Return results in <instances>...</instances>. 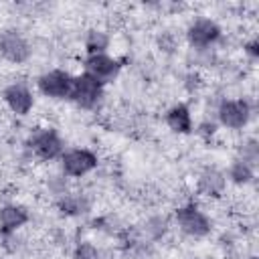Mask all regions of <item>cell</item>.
<instances>
[{
	"instance_id": "10",
	"label": "cell",
	"mask_w": 259,
	"mask_h": 259,
	"mask_svg": "<svg viewBox=\"0 0 259 259\" xmlns=\"http://www.w3.org/2000/svg\"><path fill=\"white\" fill-rule=\"evenodd\" d=\"M2 99L8 105V109L20 117L28 115L34 107V95H32L30 87L26 83H20V81L6 85L2 91Z\"/></svg>"
},
{
	"instance_id": "20",
	"label": "cell",
	"mask_w": 259,
	"mask_h": 259,
	"mask_svg": "<svg viewBox=\"0 0 259 259\" xmlns=\"http://www.w3.org/2000/svg\"><path fill=\"white\" fill-rule=\"evenodd\" d=\"M194 132H196L204 142H210V138L217 134V123H214V121H208V119H206V121H200V123L194 127Z\"/></svg>"
},
{
	"instance_id": "9",
	"label": "cell",
	"mask_w": 259,
	"mask_h": 259,
	"mask_svg": "<svg viewBox=\"0 0 259 259\" xmlns=\"http://www.w3.org/2000/svg\"><path fill=\"white\" fill-rule=\"evenodd\" d=\"M121 71V61L113 59L111 55H87L83 61V73L91 75L99 83H111Z\"/></svg>"
},
{
	"instance_id": "5",
	"label": "cell",
	"mask_w": 259,
	"mask_h": 259,
	"mask_svg": "<svg viewBox=\"0 0 259 259\" xmlns=\"http://www.w3.org/2000/svg\"><path fill=\"white\" fill-rule=\"evenodd\" d=\"M253 115V105L249 99L239 97V99H223L217 107V117L219 123L227 130H243L251 121Z\"/></svg>"
},
{
	"instance_id": "4",
	"label": "cell",
	"mask_w": 259,
	"mask_h": 259,
	"mask_svg": "<svg viewBox=\"0 0 259 259\" xmlns=\"http://www.w3.org/2000/svg\"><path fill=\"white\" fill-rule=\"evenodd\" d=\"M61 160V172L65 178H83L93 172L99 164V158L89 148H71L65 150Z\"/></svg>"
},
{
	"instance_id": "17",
	"label": "cell",
	"mask_w": 259,
	"mask_h": 259,
	"mask_svg": "<svg viewBox=\"0 0 259 259\" xmlns=\"http://www.w3.org/2000/svg\"><path fill=\"white\" fill-rule=\"evenodd\" d=\"M237 158L245 160V162L251 164V166H257V160H259V144H257V140H255V138L245 140V142L241 144V148H239V156H237Z\"/></svg>"
},
{
	"instance_id": "16",
	"label": "cell",
	"mask_w": 259,
	"mask_h": 259,
	"mask_svg": "<svg viewBox=\"0 0 259 259\" xmlns=\"http://www.w3.org/2000/svg\"><path fill=\"white\" fill-rule=\"evenodd\" d=\"M109 42H111L109 34L103 32V30H99V28H91L85 34V40H83L87 55H103V53H107Z\"/></svg>"
},
{
	"instance_id": "7",
	"label": "cell",
	"mask_w": 259,
	"mask_h": 259,
	"mask_svg": "<svg viewBox=\"0 0 259 259\" xmlns=\"http://www.w3.org/2000/svg\"><path fill=\"white\" fill-rule=\"evenodd\" d=\"M223 36V28L212 18H196L186 28V40L196 51H206L214 47Z\"/></svg>"
},
{
	"instance_id": "8",
	"label": "cell",
	"mask_w": 259,
	"mask_h": 259,
	"mask_svg": "<svg viewBox=\"0 0 259 259\" xmlns=\"http://www.w3.org/2000/svg\"><path fill=\"white\" fill-rule=\"evenodd\" d=\"M73 79L75 75H71L65 69H51L47 73H42L36 79V87L45 97L51 99H69L71 89H73Z\"/></svg>"
},
{
	"instance_id": "22",
	"label": "cell",
	"mask_w": 259,
	"mask_h": 259,
	"mask_svg": "<svg viewBox=\"0 0 259 259\" xmlns=\"http://www.w3.org/2000/svg\"><path fill=\"white\" fill-rule=\"evenodd\" d=\"M247 259H257V257H255V255H251V257H247Z\"/></svg>"
},
{
	"instance_id": "18",
	"label": "cell",
	"mask_w": 259,
	"mask_h": 259,
	"mask_svg": "<svg viewBox=\"0 0 259 259\" xmlns=\"http://www.w3.org/2000/svg\"><path fill=\"white\" fill-rule=\"evenodd\" d=\"M101 257V251L89 243V241H81L75 245V251H73V259H99Z\"/></svg>"
},
{
	"instance_id": "3",
	"label": "cell",
	"mask_w": 259,
	"mask_h": 259,
	"mask_svg": "<svg viewBox=\"0 0 259 259\" xmlns=\"http://www.w3.org/2000/svg\"><path fill=\"white\" fill-rule=\"evenodd\" d=\"M174 221H176L178 229L184 235L192 237V239H204L212 231V221L194 202H188V204L178 206L176 212H174Z\"/></svg>"
},
{
	"instance_id": "19",
	"label": "cell",
	"mask_w": 259,
	"mask_h": 259,
	"mask_svg": "<svg viewBox=\"0 0 259 259\" xmlns=\"http://www.w3.org/2000/svg\"><path fill=\"white\" fill-rule=\"evenodd\" d=\"M146 231H148V235H150L152 239L164 237L166 231H168V219H166V217H154V219H150V221L146 223Z\"/></svg>"
},
{
	"instance_id": "21",
	"label": "cell",
	"mask_w": 259,
	"mask_h": 259,
	"mask_svg": "<svg viewBox=\"0 0 259 259\" xmlns=\"http://www.w3.org/2000/svg\"><path fill=\"white\" fill-rule=\"evenodd\" d=\"M243 53H245L251 61H257V59H259V40H257V38H251V40L243 42Z\"/></svg>"
},
{
	"instance_id": "14",
	"label": "cell",
	"mask_w": 259,
	"mask_h": 259,
	"mask_svg": "<svg viewBox=\"0 0 259 259\" xmlns=\"http://www.w3.org/2000/svg\"><path fill=\"white\" fill-rule=\"evenodd\" d=\"M57 210L63 217L75 219V217H83L91 210V200L87 198V194L83 192H65L61 196H57Z\"/></svg>"
},
{
	"instance_id": "2",
	"label": "cell",
	"mask_w": 259,
	"mask_h": 259,
	"mask_svg": "<svg viewBox=\"0 0 259 259\" xmlns=\"http://www.w3.org/2000/svg\"><path fill=\"white\" fill-rule=\"evenodd\" d=\"M26 146L32 152V156L42 160V162L59 160L63 156V152H65V142H63L61 134L55 127H38V130H34L30 134Z\"/></svg>"
},
{
	"instance_id": "12",
	"label": "cell",
	"mask_w": 259,
	"mask_h": 259,
	"mask_svg": "<svg viewBox=\"0 0 259 259\" xmlns=\"http://www.w3.org/2000/svg\"><path fill=\"white\" fill-rule=\"evenodd\" d=\"M196 188H198V192L204 194V196L219 198V196L225 192V188H227V174H225L221 168L208 166V168H204V170L198 174Z\"/></svg>"
},
{
	"instance_id": "15",
	"label": "cell",
	"mask_w": 259,
	"mask_h": 259,
	"mask_svg": "<svg viewBox=\"0 0 259 259\" xmlns=\"http://www.w3.org/2000/svg\"><path fill=\"white\" fill-rule=\"evenodd\" d=\"M225 174H227V182H233L237 186H245V184H251L253 182V178H255V166L247 164L241 158H235Z\"/></svg>"
},
{
	"instance_id": "6",
	"label": "cell",
	"mask_w": 259,
	"mask_h": 259,
	"mask_svg": "<svg viewBox=\"0 0 259 259\" xmlns=\"http://www.w3.org/2000/svg\"><path fill=\"white\" fill-rule=\"evenodd\" d=\"M32 47L26 36L16 28L0 30V57L12 65H22L30 59Z\"/></svg>"
},
{
	"instance_id": "13",
	"label": "cell",
	"mask_w": 259,
	"mask_h": 259,
	"mask_svg": "<svg viewBox=\"0 0 259 259\" xmlns=\"http://www.w3.org/2000/svg\"><path fill=\"white\" fill-rule=\"evenodd\" d=\"M164 121H166L168 130H172L174 134L186 136V134L194 132L192 113H190V107L186 103H174L172 107H168L164 113Z\"/></svg>"
},
{
	"instance_id": "11",
	"label": "cell",
	"mask_w": 259,
	"mask_h": 259,
	"mask_svg": "<svg viewBox=\"0 0 259 259\" xmlns=\"http://www.w3.org/2000/svg\"><path fill=\"white\" fill-rule=\"evenodd\" d=\"M30 221V212L26 206L16 204V202H8L0 206V235L2 237H10L14 235L20 227H24Z\"/></svg>"
},
{
	"instance_id": "1",
	"label": "cell",
	"mask_w": 259,
	"mask_h": 259,
	"mask_svg": "<svg viewBox=\"0 0 259 259\" xmlns=\"http://www.w3.org/2000/svg\"><path fill=\"white\" fill-rule=\"evenodd\" d=\"M103 97H105V85L103 83H99L97 79H93L87 73L75 75L69 101H73L79 109L93 111V109H97L101 105Z\"/></svg>"
}]
</instances>
